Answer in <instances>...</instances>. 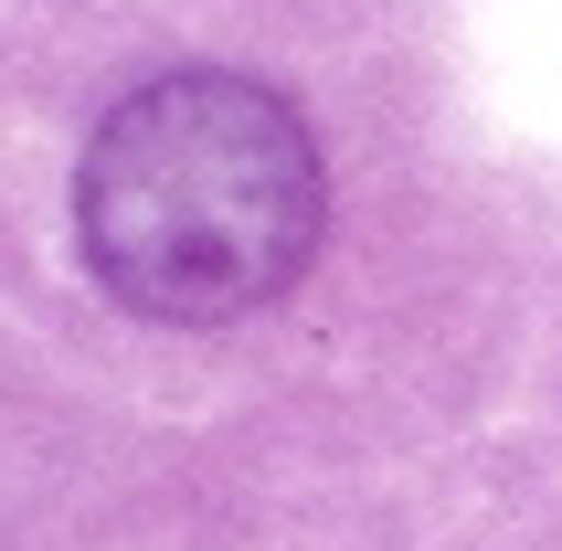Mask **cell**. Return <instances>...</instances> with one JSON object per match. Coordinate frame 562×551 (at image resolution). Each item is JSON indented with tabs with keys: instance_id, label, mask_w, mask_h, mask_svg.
Wrapping results in <instances>:
<instances>
[{
	"instance_id": "cell-1",
	"label": "cell",
	"mask_w": 562,
	"mask_h": 551,
	"mask_svg": "<svg viewBox=\"0 0 562 551\" xmlns=\"http://www.w3.org/2000/svg\"><path fill=\"white\" fill-rule=\"evenodd\" d=\"M329 223L308 117L255 75H159L117 95L75 170V234L95 286L138 318H245L286 297Z\"/></svg>"
}]
</instances>
